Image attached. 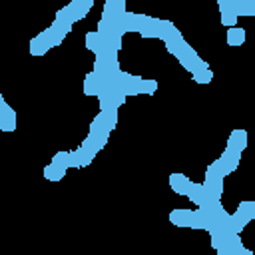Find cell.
Wrapping results in <instances>:
<instances>
[{
    "label": "cell",
    "instance_id": "1",
    "mask_svg": "<svg viewBox=\"0 0 255 255\" xmlns=\"http://www.w3.org/2000/svg\"><path fill=\"white\" fill-rule=\"evenodd\" d=\"M223 177H225V171L221 167V161L215 159L207 171H205V181H203V187L209 191V195L213 199H219L221 193H223Z\"/></svg>",
    "mask_w": 255,
    "mask_h": 255
},
{
    "label": "cell",
    "instance_id": "2",
    "mask_svg": "<svg viewBox=\"0 0 255 255\" xmlns=\"http://www.w3.org/2000/svg\"><path fill=\"white\" fill-rule=\"evenodd\" d=\"M255 217V201H241L239 207L235 209V213L231 215V227H233V233H241L243 227Z\"/></svg>",
    "mask_w": 255,
    "mask_h": 255
},
{
    "label": "cell",
    "instance_id": "3",
    "mask_svg": "<svg viewBox=\"0 0 255 255\" xmlns=\"http://www.w3.org/2000/svg\"><path fill=\"white\" fill-rule=\"evenodd\" d=\"M116 126H118V112H100L90 124V133H110Z\"/></svg>",
    "mask_w": 255,
    "mask_h": 255
},
{
    "label": "cell",
    "instance_id": "4",
    "mask_svg": "<svg viewBox=\"0 0 255 255\" xmlns=\"http://www.w3.org/2000/svg\"><path fill=\"white\" fill-rule=\"evenodd\" d=\"M56 42H54V36H52V30L46 28L44 32H40L36 38L30 40V54L32 56H44L50 48H54Z\"/></svg>",
    "mask_w": 255,
    "mask_h": 255
},
{
    "label": "cell",
    "instance_id": "5",
    "mask_svg": "<svg viewBox=\"0 0 255 255\" xmlns=\"http://www.w3.org/2000/svg\"><path fill=\"white\" fill-rule=\"evenodd\" d=\"M173 28V24L169 20H161V18H151V22L145 26V30L141 32L143 38H161L167 34V30Z\"/></svg>",
    "mask_w": 255,
    "mask_h": 255
},
{
    "label": "cell",
    "instance_id": "6",
    "mask_svg": "<svg viewBox=\"0 0 255 255\" xmlns=\"http://www.w3.org/2000/svg\"><path fill=\"white\" fill-rule=\"evenodd\" d=\"M96 32L102 36V40H104V42L112 44L116 50H120V48H122V34H118V32H116V28H114L110 22H104V20H100V22H98V28H96Z\"/></svg>",
    "mask_w": 255,
    "mask_h": 255
},
{
    "label": "cell",
    "instance_id": "7",
    "mask_svg": "<svg viewBox=\"0 0 255 255\" xmlns=\"http://www.w3.org/2000/svg\"><path fill=\"white\" fill-rule=\"evenodd\" d=\"M0 129L2 131L16 129V112L8 106V102L4 98H0Z\"/></svg>",
    "mask_w": 255,
    "mask_h": 255
},
{
    "label": "cell",
    "instance_id": "8",
    "mask_svg": "<svg viewBox=\"0 0 255 255\" xmlns=\"http://www.w3.org/2000/svg\"><path fill=\"white\" fill-rule=\"evenodd\" d=\"M124 14H126V2L124 0H108L104 4V10H102V20L114 22L116 18H120Z\"/></svg>",
    "mask_w": 255,
    "mask_h": 255
},
{
    "label": "cell",
    "instance_id": "9",
    "mask_svg": "<svg viewBox=\"0 0 255 255\" xmlns=\"http://www.w3.org/2000/svg\"><path fill=\"white\" fill-rule=\"evenodd\" d=\"M217 6L221 10V24L223 26H229V28H235V24H237V12H235L233 0H219Z\"/></svg>",
    "mask_w": 255,
    "mask_h": 255
},
{
    "label": "cell",
    "instance_id": "10",
    "mask_svg": "<svg viewBox=\"0 0 255 255\" xmlns=\"http://www.w3.org/2000/svg\"><path fill=\"white\" fill-rule=\"evenodd\" d=\"M187 197L197 205V207H205L213 201V197L209 195V191L203 187V183H191V189L187 193Z\"/></svg>",
    "mask_w": 255,
    "mask_h": 255
},
{
    "label": "cell",
    "instance_id": "11",
    "mask_svg": "<svg viewBox=\"0 0 255 255\" xmlns=\"http://www.w3.org/2000/svg\"><path fill=\"white\" fill-rule=\"evenodd\" d=\"M169 221L177 227H195V215L191 209H173L169 213Z\"/></svg>",
    "mask_w": 255,
    "mask_h": 255
},
{
    "label": "cell",
    "instance_id": "12",
    "mask_svg": "<svg viewBox=\"0 0 255 255\" xmlns=\"http://www.w3.org/2000/svg\"><path fill=\"white\" fill-rule=\"evenodd\" d=\"M102 90H104V80H102L94 70H92L90 74H86V78H84V94L100 98Z\"/></svg>",
    "mask_w": 255,
    "mask_h": 255
},
{
    "label": "cell",
    "instance_id": "13",
    "mask_svg": "<svg viewBox=\"0 0 255 255\" xmlns=\"http://www.w3.org/2000/svg\"><path fill=\"white\" fill-rule=\"evenodd\" d=\"M245 147H247V131L241 129V128L233 129L227 137V149H233V151L241 153Z\"/></svg>",
    "mask_w": 255,
    "mask_h": 255
},
{
    "label": "cell",
    "instance_id": "14",
    "mask_svg": "<svg viewBox=\"0 0 255 255\" xmlns=\"http://www.w3.org/2000/svg\"><path fill=\"white\" fill-rule=\"evenodd\" d=\"M92 6H94L92 0H72V2L68 4V10H70V14H72V20L78 22V20L86 18V14L90 12Z\"/></svg>",
    "mask_w": 255,
    "mask_h": 255
},
{
    "label": "cell",
    "instance_id": "15",
    "mask_svg": "<svg viewBox=\"0 0 255 255\" xmlns=\"http://www.w3.org/2000/svg\"><path fill=\"white\" fill-rule=\"evenodd\" d=\"M239 159H241V153H237V151H233V149H227V147H225V151H223V153H221V157H219V161H221V167H223L225 175L237 169Z\"/></svg>",
    "mask_w": 255,
    "mask_h": 255
},
{
    "label": "cell",
    "instance_id": "16",
    "mask_svg": "<svg viewBox=\"0 0 255 255\" xmlns=\"http://www.w3.org/2000/svg\"><path fill=\"white\" fill-rule=\"evenodd\" d=\"M191 183H193V181H189L183 173H171V175H169V185H171V189H173L175 193H179V195H187L189 189H191Z\"/></svg>",
    "mask_w": 255,
    "mask_h": 255
},
{
    "label": "cell",
    "instance_id": "17",
    "mask_svg": "<svg viewBox=\"0 0 255 255\" xmlns=\"http://www.w3.org/2000/svg\"><path fill=\"white\" fill-rule=\"evenodd\" d=\"M50 30H52V36H54V42H56V46L68 36V32L72 30V24H68V22H60V20H54L52 22V26H50Z\"/></svg>",
    "mask_w": 255,
    "mask_h": 255
},
{
    "label": "cell",
    "instance_id": "18",
    "mask_svg": "<svg viewBox=\"0 0 255 255\" xmlns=\"http://www.w3.org/2000/svg\"><path fill=\"white\" fill-rule=\"evenodd\" d=\"M92 163V157L88 153H84L80 147L70 151V167H86Z\"/></svg>",
    "mask_w": 255,
    "mask_h": 255
},
{
    "label": "cell",
    "instance_id": "19",
    "mask_svg": "<svg viewBox=\"0 0 255 255\" xmlns=\"http://www.w3.org/2000/svg\"><path fill=\"white\" fill-rule=\"evenodd\" d=\"M237 16H255V0H233Z\"/></svg>",
    "mask_w": 255,
    "mask_h": 255
},
{
    "label": "cell",
    "instance_id": "20",
    "mask_svg": "<svg viewBox=\"0 0 255 255\" xmlns=\"http://www.w3.org/2000/svg\"><path fill=\"white\" fill-rule=\"evenodd\" d=\"M86 48H88L90 52L98 54V52L104 48V40H102V36H100L98 32H88V34H86Z\"/></svg>",
    "mask_w": 255,
    "mask_h": 255
},
{
    "label": "cell",
    "instance_id": "21",
    "mask_svg": "<svg viewBox=\"0 0 255 255\" xmlns=\"http://www.w3.org/2000/svg\"><path fill=\"white\" fill-rule=\"evenodd\" d=\"M245 42V30L243 28H229L227 30V44L229 46H241Z\"/></svg>",
    "mask_w": 255,
    "mask_h": 255
},
{
    "label": "cell",
    "instance_id": "22",
    "mask_svg": "<svg viewBox=\"0 0 255 255\" xmlns=\"http://www.w3.org/2000/svg\"><path fill=\"white\" fill-rule=\"evenodd\" d=\"M80 149H82L84 153H88V155L94 159V157H96V153H98L102 147H100V145H98V141H96V139H94V137L88 133V137H86V139L80 143Z\"/></svg>",
    "mask_w": 255,
    "mask_h": 255
},
{
    "label": "cell",
    "instance_id": "23",
    "mask_svg": "<svg viewBox=\"0 0 255 255\" xmlns=\"http://www.w3.org/2000/svg\"><path fill=\"white\" fill-rule=\"evenodd\" d=\"M64 173H66V169L60 167V165H54V163H48L44 167V177L50 179V181H60L64 177Z\"/></svg>",
    "mask_w": 255,
    "mask_h": 255
},
{
    "label": "cell",
    "instance_id": "24",
    "mask_svg": "<svg viewBox=\"0 0 255 255\" xmlns=\"http://www.w3.org/2000/svg\"><path fill=\"white\" fill-rule=\"evenodd\" d=\"M189 44L181 38V40H173V42H165V48H167V52L169 54H173L175 58H179L183 52H185V48H187Z\"/></svg>",
    "mask_w": 255,
    "mask_h": 255
},
{
    "label": "cell",
    "instance_id": "25",
    "mask_svg": "<svg viewBox=\"0 0 255 255\" xmlns=\"http://www.w3.org/2000/svg\"><path fill=\"white\" fill-rule=\"evenodd\" d=\"M50 163L68 169V167H70V151H56V153L52 155V161H50Z\"/></svg>",
    "mask_w": 255,
    "mask_h": 255
},
{
    "label": "cell",
    "instance_id": "26",
    "mask_svg": "<svg viewBox=\"0 0 255 255\" xmlns=\"http://www.w3.org/2000/svg\"><path fill=\"white\" fill-rule=\"evenodd\" d=\"M155 90H157V82H155V80H143V78H141V82H139V94L151 96Z\"/></svg>",
    "mask_w": 255,
    "mask_h": 255
},
{
    "label": "cell",
    "instance_id": "27",
    "mask_svg": "<svg viewBox=\"0 0 255 255\" xmlns=\"http://www.w3.org/2000/svg\"><path fill=\"white\" fill-rule=\"evenodd\" d=\"M191 76H193V80H195L197 84H209V82L213 80V72H211V68L201 70V72H195V74H191Z\"/></svg>",
    "mask_w": 255,
    "mask_h": 255
},
{
    "label": "cell",
    "instance_id": "28",
    "mask_svg": "<svg viewBox=\"0 0 255 255\" xmlns=\"http://www.w3.org/2000/svg\"><path fill=\"white\" fill-rule=\"evenodd\" d=\"M90 135L98 141V145H100V147H104V145L108 143V137H110V133H90Z\"/></svg>",
    "mask_w": 255,
    "mask_h": 255
},
{
    "label": "cell",
    "instance_id": "29",
    "mask_svg": "<svg viewBox=\"0 0 255 255\" xmlns=\"http://www.w3.org/2000/svg\"><path fill=\"white\" fill-rule=\"evenodd\" d=\"M217 255H221V253H217Z\"/></svg>",
    "mask_w": 255,
    "mask_h": 255
}]
</instances>
